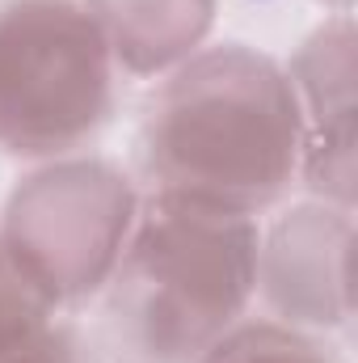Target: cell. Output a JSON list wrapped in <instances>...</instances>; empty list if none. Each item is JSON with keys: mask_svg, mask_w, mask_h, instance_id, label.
<instances>
[{"mask_svg": "<svg viewBox=\"0 0 358 363\" xmlns=\"http://www.w3.org/2000/svg\"><path fill=\"white\" fill-rule=\"evenodd\" d=\"M139 157L156 194L258 220L295 186L304 157L287 68L245 43L194 51L152 93Z\"/></svg>", "mask_w": 358, "mask_h": 363, "instance_id": "cell-1", "label": "cell"}, {"mask_svg": "<svg viewBox=\"0 0 358 363\" xmlns=\"http://www.w3.org/2000/svg\"><path fill=\"white\" fill-rule=\"evenodd\" d=\"M262 224L152 194L105 283V330L131 363H198L258 296Z\"/></svg>", "mask_w": 358, "mask_h": 363, "instance_id": "cell-2", "label": "cell"}, {"mask_svg": "<svg viewBox=\"0 0 358 363\" xmlns=\"http://www.w3.org/2000/svg\"><path fill=\"white\" fill-rule=\"evenodd\" d=\"M114 114V55L81 0L0 4V152L59 161Z\"/></svg>", "mask_w": 358, "mask_h": 363, "instance_id": "cell-3", "label": "cell"}, {"mask_svg": "<svg viewBox=\"0 0 358 363\" xmlns=\"http://www.w3.org/2000/svg\"><path fill=\"white\" fill-rule=\"evenodd\" d=\"M139 216L131 178L101 157H59L21 182L0 220V250L51 313L105 291Z\"/></svg>", "mask_w": 358, "mask_h": 363, "instance_id": "cell-4", "label": "cell"}, {"mask_svg": "<svg viewBox=\"0 0 358 363\" xmlns=\"http://www.w3.org/2000/svg\"><path fill=\"white\" fill-rule=\"evenodd\" d=\"M350 245L354 220L337 203H304L262 233L258 287L278 321L299 330L350 325Z\"/></svg>", "mask_w": 358, "mask_h": 363, "instance_id": "cell-5", "label": "cell"}, {"mask_svg": "<svg viewBox=\"0 0 358 363\" xmlns=\"http://www.w3.org/2000/svg\"><path fill=\"white\" fill-rule=\"evenodd\" d=\"M304 118L299 178L325 203L354 207V26L337 13L287 68Z\"/></svg>", "mask_w": 358, "mask_h": 363, "instance_id": "cell-6", "label": "cell"}, {"mask_svg": "<svg viewBox=\"0 0 358 363\" xmlns=\"http://www.w3.org/2000/svg\"><path fill=\"white\" fill-rule=\"evenodd\" d=\"M97 21L114 68L165 77L202 51L215 26V0H81Z\"/></svg>", "mask_w": 358, "mask_h": 363, "instance_id": "cell-7", "label": "cell"}, {"mask_svg": "<svg viewBox=\"0 0 358 363\" xmlns=\"http://www.w3.org/2000/svg\"><path fill=\"white\" fill-rule=\"evenodd\" d=\"M198 363H342V355L312 330L287 321H241Z\"/></svg>", "mask_w": 358, "mask_h": 363, "instance_id": "cell-8", "label": "cell"}, {"mask_svg": "<svg viewBox=\"0 0 358 363\" xmlns=\"http://www.w3.org/2000/svg\"><path fill=\"white\" fill-rule=\"evenodd\" d=\"M51 321H55V313L47 308V300L21 279V271L0 250V363H8Z\"/></svg>", "mask_w": 358, "mask_h": 363, "instance_id": "cell-9", "label": "cell"}, {"mask_svg": "<svg viewBox=\"0 0 358 363\" xmlns=\"http://www.w3.org/2000/svg\"><path fill=\"white\" fill-rule=\"evenodd\" d=\"M8 363H93V359H89V351H85V342H81V334L72 325L51 321V325H42Z\"/></svg>", "mask_w": 358, "mask_h": 363, "instance_id": "cell-10", "label": "cell"}, {"mask_svg": "<svg viewBox=\"0 0 358 363\" xmlns=\"http://www.w3.org/2000/svg\"><path fill=\"white\" fill-rule=\"evenodd\" d=\"M342 4H346V0H342Z\"/></svg>", "mask_w": 358, "mask_h": 363, "instance_id": "cell-11", "label": "cell"}]
</instances>
